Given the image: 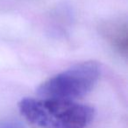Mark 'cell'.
<instances>
[{"instance_id": "1", "label": "cell", "mask_w": 128, "mask_h": 128, "mask_svg": "<svg viewBox=\"0 0 128 128\" xmlns=\"http://www.w3.org/2000/svg\"><path fill=\"white\" fill-rule=\"evenodd\" d=\"M18 110L28 122L41 128H85L95 116L89 105L48 98H23Z\"/></svg>"}, {"instance_id": "2", "label": "cell", "mask_w": 128, "mask_h": 128, "mask_svg": "<svg viewBox=\"0 0 128 128\" xmlns=\"http://www.w3.org/2000/svg\"><path fill=\"white\" fill-rule=\"evenodd\" d=\"M100 74L101 67L98 62H81L45 81L36 92L41 98L74 101L92 90Z\"/></svg>"}, {"instance_id": "3", "label": "cell", "mask_w": 128, "mask_h": 128, "mask_svg": "<svg viewBox=\"0 0 128 128\" xmlns=\"http://www.w3.org/2000/svg\"><path fill=\"white\" fill-rule=\"evenodd\" d=\"M0 128H26L22 124L17 121H0Z\"/></svg>"}]
</instances>
